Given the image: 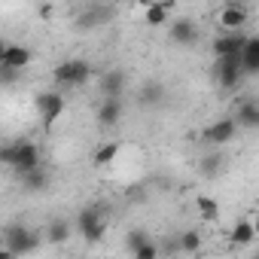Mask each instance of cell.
<instances>
[{
  "label": "cell",
  "mask_w": 259,
  "mask_h": 259,
  "mask_svg": "<svg viewBox=\"0 0 259 259\" xmlns=\"http://www.w3.org/2000/svg\"><path fill=\"white\" fill-rule=\"evenodd\" d=\"M34 107L43 119V128H52L64 113V95L61 92H40V95H34Z\"/></svg>",
  "instance_id": "cell-7"
},
{
  "label": "cell",
  "mask_w": 259,
  "mask_h": 259,
  "mask_svg": "<svg viewBox=\"0 0 259 259\" xmlns=\"http://www.w3.org/2000/svg\"><path fill=\"white\" fill-rule=\"evenodd\" d=\"M0 162H4L10 171H16V177L22 174H31L40 168V147L34 141H16V144H7L0 150Z\"/></svg>",
  "instance_id": "cell-1"
},
{
  "label": "cell",
  "mask_w": 259,
  "mask_h": 259,
  "mask_svg": "<svg viewBox=\"0 0 259 259\" xmlns=\"http://www.w3.org/2000/svg\"><path fill=\"white\" fill-rule=\"evenodd\" d=\"M235 135H238L235 116H223V119H217V122H210V125L204 128V141H207L210 147H226V144L235 141Z\"/></svg>",
  "instance_id": "cell-8"
},
{
  "label": "cell",
  "mask_w": 259,
  "mask_h": 259,
  "mask_svg": "<svg viewBox=\"0 0 259 259\" xmlns=\"http://www.w3.org/2000/svg\"><path fill=\"white\" fill-rule=\"evenodd\" d=\"M210 76H213V82H217V89H223V92H235L241 82H244V61H241V55H232V58H217L213 61V67H210Z\"/></svg>",
  "instance_id": "cell-6"
},
{
  "label": "cell",
  "mask_w": 259,
  "mask_h": 259,
  "mask_svg": "<svg viewBox=\"0 0 259 259\" xmlns=\"http://www.w3.org/2000/svg\"><path fill=\"white\" fill-rule=\"evenodd\" d=\"M43 238H46V235L28 229L25 223H10V226L4 229V247H10V250L19 253V256H31V253H37L40 244H43Z\"/></svg>",
  "instance_id": "cell-3"
},
{
  "label": "cell",
  "mask_w": 259,
  "mask_h": 259,
  "mask_svg": "<svg viewBox=\"0 0 259 259\" xmlns=\"http://www.w3.org/2000/svg\"><path fill=\"white\" fill-rule=\"evenodd\" d=\"M119 150H122V144H119V141H107V144H101V147L95 150L92 162H95V165H110V162L119 156Z\"/></svg>",
  "instance_id": "cell-24"
},
{
  "label": "cell",
  "mask_w": 259,
  "mask_h": 259,
  "mask_svg": "<svg viewBox=\"0 0 259 259\" xmlns=\"http://www.w3.org/2000/svg\"><path fill=\"white\" fill-rule=\"evenodd\" d=\"M37 13H40V19H52L55 7H52V4H40V7H37Z\"/></svg>",
  "instance_id": "cell-29"
},
{
  "label": "cell",
  "mask_w": 259,
  "mask_h": 259,
  "mask_svg": "<svg viewBox=\"0 0 259 259\" xmlns=\"http://www.w3.org/2000/svg\"><path fill=\"white\" fill-rule=\"evenodd\" d=\"M247 34L238 31V34H220L213 40V58H232V55H244V46H247Z\"/></svg>",
  "instance_id": "cell-13"
},
{
  "label": "cell",
  "mask_w": 259,
  "mask_h": 259,
  "mask_svg": "<svg viewBox=\"0 0 259 259\" xmlns=\"http://www.w3.org/2000/svg\"><path fill=\"white\" fill-rule=\"evenodd\" d=\"M256 259H259V256H256Z\"/></svg>",
  "instance_id": "cell-32"
},
{
  "label": "cell",
  "mask_w": 259,
  "mask_h": 259,
  "mask_svg": "<svg viewBox=\"0 0 259 259\" xmlns=\"http://www.w3.org/2000/svg\"><path fill=\"white\" fill-rule=\"evenodd\" d=\"M247 22H250V10L241 7V4H226V7L220 10V16H217V25H223L226 34H238V31H244Z\"/></svg>",
  "instance_id": "cell-10"
},
{
  "label": "cell",
  "mask_w": 259,
  "mask_h": 259,
  "mask_svg": "<svg viewBox=\"0 0 259 259\" xmlns=\"http://www.w3.org/2000/svg\"><path fill=\"white\" fill-rule=\"evenodd\" d=\"M122 113H125L122 98H101V104L95 110V122H98V128H116L122 122Z\"/></svg>",
  "instance_id": "cell-12"
},
{
  "label": "cell",
  "mask_w": 259,
  "mask_h": 259,
  "mask_svg": "<svg viewBox=\"0 0 259 259\" xmlns=\"http://www.w3.org/2000/svg\"><path fill=\"white\" fill-rule=\"evenodd\" d=\"M195 210L204 223H217L220 220V204L210 198V195H195Z\"/></svg>",
  "instance_id": "cell-23"
},
{
  "label": "cell",
  "mask_w": 259,
  "mask_h": 259,
  "mask_svg": "<svg viewBox=\"0 0 259 259\" xmlns=\"http://www.w3.org/2000/svg\"><path fill=\"white\" fill-rule=\"evenodd\" d=\"M92 64L85 61V58H67V61H61V64H55V70H52V79H55V85H64V89H76V85H85L89 79H92Z\"/></svg>",
  "instance_id": "cell-5"
},
{
  "label": "cell",
  "mask_w": 259,
  "mask_h": 259,
  "mask_svg": "<svg viewBox=\"0 0 259 259\" xmlns=\"http://www.w3.org/2000/svg\"><path fill=\"white\" fill-rule=\"evenodd\" d=\"M241 61H244V73H247V76H256V73H259V34H253V37L247 40Z\"/></svg>",
  "instance_id": "cell-22"
},
{
  "label": "cell",
  "mask_w": 259,
  "mask_h": 259,
  "mask_svg": "<svg viewBox=\"0 0 259 259\" xmlns=\"http://www.w3.org/2000/svg\"><path fill=\"white\" fill-rule=\"evenodd\" d=\"M174 10H177L174 0H159V4H147V7H144V22H147L150 28L171 25L168 19H171V13H174Z\"/></svg>",
  "instance_id": "cell-17"
},
{
  "label": "cell",
  "mask_w": 259,
  "mask_h": 259,
  "mask_svg": "<svg viewBox=\"0 0 259 259\" xmlns=\"http://www.w3.org/2000/svg\"><path fill=\"white\" fill-rule=\"evenodd\" d=\"M235 122H238V128H259V101L244 98V101L238 104Z\"/></svg>",
  "instance_id": "cell-19"
},
{
  "label": "cell",
  "mask_w": 259,
  "mask_h": 259,
  "mask_svg": "<svg viewBox=\"0 0 259 259\" xmlns=\"http://www.w3.org/2000/svg\"><path fill=\"white\" fill-rule=\"evenodd\" d=\"M256 241V229H253V220H235V226L229 229V244L232 247H250Z\"/></svg>",
  "instance_id": "cell-18"
},
{
  "label": "cell",
  "mask_w": 259,
  "mask_h": 259,
  "mask_svg": "<svg viewBox=\"0 0 259 259\" xmlns=\"http://www.w3.org/2000/svg\"><path fill=\"white\" fill-rule=\"evenodd\" d=\"M19 186L28 192V195H40L43 189H49V171L46 168H37L31 174H22L19 177Z\"/></svg>",
  "instance_id": "cell-20"
},
{
  "label": "cell",
  "mask_w": 259,
  "mask_h": 259,
  "mask_svg": "<svg viewBox=\"0 0 259 259\" xmlns=\"http://www.w3.org/2000/svg\"><path fill=\"white\" fill-rule=\"evenodd\" d=\"M113 19H116V7H110V4H85V7H79L76 16L70 19V28H73L76 34H92V31L110 25Z\"/></svg>",
  "instance_id": "cell-2"
},
{
  "label": "cell",
  "mask_w": 259,
  "mask_h": 259,
  "mask_svg": "<svg viewBox=\"0 0 259 259\" xmlns=\"http://www.w3.org/2000/svg\"><path fill=\"white\" fill-rule=\"evenodd\" d=\"M168 40L177 46H195L198 43V25L189 16H180L168 25Z\"/></svg>",
  "instance_id": "cell-11"
},
{
  "label": "cell",
  "mask_w": 259,
  "mask_h": 259,
  "mask_svg": "<svg viewBox=\"0 0 259 259\" xmlns=\"http://www.w3.org/2000/svg\"><path fill=\"white\" fill-rule=\"evenodd\" d=\"M16 76H19V70H13V67H0V79H4V85H13Z\"/></svg>",
  "instance_id": "cell-28"
},
{
  "label": "cell",
  "mask_w": 259,
  "mask_h": 259,
  "mask_svg": "<svg viewBox=\"0 0 259 259\" xmlns=\"http://www.w3.org/2000/svg\"><path fill=\"white\" fill-rule=\"evenodd\" d=\"M253 229H256V238H259V217H253Z\"/></svg>",
  "instance_id": "cell-31"
},
{
  "label": "cell",
  "mask_w": 259,
  "mask_h": 259,
  "mask_svg": "<svg viewBox=\"0 0 259 259\" xmlns=\"http://www.w3.org/2000/svg\"><path fill=\"white\" fill-rule=\"evenodd\" d=\"M76 232L82 235V241L85 244H101L104 241V235H107V220H104V207H98V204H92V207H82L79 213H76Z\"/></svg>",
  "instance_id": "cell-4"
},
{
  "label": "cell",
  "mask_w": 259,
  "mask_h": 259,
  "mask_svg": "<svg viewBox=\"0 0 259 259\" xmlns=\"http://www.w3.org/2000/svg\"><path fill=\"white\" fill-rule=\"evenodd\" d=\"M70 235H73V226H70L67 220H61V217L49 220V226H46V241H49L52 247L67 244V241H70Z\"/></svg>",
  "instance_id": "cell-21"
},
{
  "label": "cell",
  "mask_w": 259,
  "mask_h": 259,
  "mask_svg": "<svg viewBox=\"0 0 259 259\" xmlns=\"http://www.w3.org/2000/svg\"><path fill=\"white\" fill-rule=\"evenodd\" d=\"M147 241H153V238L147 235V229H132V232H128V235L122 238V247H125L128 253L135 256V253H138V250H141V247H144Z\"/></svg>",
  "instance_id": "cell-26"
},
{
  "label": "cell",
  "mask_w": 259,
  "mask_h": 259,
  "mask_svg": "<svg viewBox=\"0 0 259 259\" xmlns=\"http://www.w3.org/2000/svg\"><path fill=\"white\" fill-rule=\"evenodd\" d=\"M226 165H229V156H226L223 150H210V153H204V156L198 159V174H201L204 180H217V177L226 171Z\"/></svg>",
  "instance_id": "cell-15"
},
{
  "label": "cell",
  "mask_w": 259,
  "mask_h": 259,
  "mask_svg": "<svg viewBox=\"0 0 259 259\" xmlns=\"http://www.w3.org/2000/svg\"><path fill=\"white\" fill-rule=\"evenodd\" d=\"M165 85L159 82V79H147L141 89H138V107H144V110H153V107H162L165 104Z\"/></svg>",
  "instance_id": "cell-16"
},
{
  "label": "cell",
  "mask_w": 259,
  "mask_h": 259,
  "mask_svg": "<svg viewBox=\"0 0 259 259\" xmlns=\"http://www.w3.org/2000/svg\"><path fill=\"white\" fill-rule=\"evenodd\" d=\"M201 244H204V235H201L198 229H186V232H180V253H198Z\"/></svg>",
  "instance_id": "cell-25"
},
{
  "label": "cell",
  "mask_w": 259,
  "mask_h": 259,
  "mask_svg": "<svg viewBox=\"0 0 259 259\" xmlns=\"http://www.w3.org/2000/svg\"><path fill=\"white\" fill-rule=\"evenodd\" d=\"M0 259H19V253H13L10 247H0Z\"/></svg>",
  "instance_id": "cell-30"
},
{
  "label": "cell",
  "mask_w": 259,
  "mask_h": 259,
  "mask_svg": "<svg viewBox=\"0 0 259 259\" xmlns=\"http://www.w3.org/2000/svg\"><path fill=\"white\" fill-rule=\"evenodd\" d=\"M98 89H101V95H104V98H122V95H125V89H128V73H125L122 67H110V70H104V73H101Z\"/></svg>",
  "instance_id": "cell-14"
},
{
  "label": "cell",
  "mask_w": 259,
  "mask_h": 259,
  "mask_svg": "<svg viewBox=\"0 0 259 259\" xmlns=\"http://www.w3.org/2000/svg\"><path fill=\"white\" fill-rule=\"evenodd\" d=\"M159 256H162L159 244H156V241H147V244H144V247H141V250L132 256V259H159Z\"/></svg>",
  "instance_id": "cell-27"
},
{
  "label": "cell",
  "mask_w": 259,
  "mask_h": 259,
  "mask_svg": "<svg viewBox=\"0 0 259 259\" xmlns=\"http://www.w3.org/2000/svg\"><path fill=\"white\" fill-rule=\"evenodd\" d=\"M31 61H34L31 46H22V43H4V46H0V67L25 70Z\"/></svg>",
  "instance_id": "cell-9"
}]
</instances>
